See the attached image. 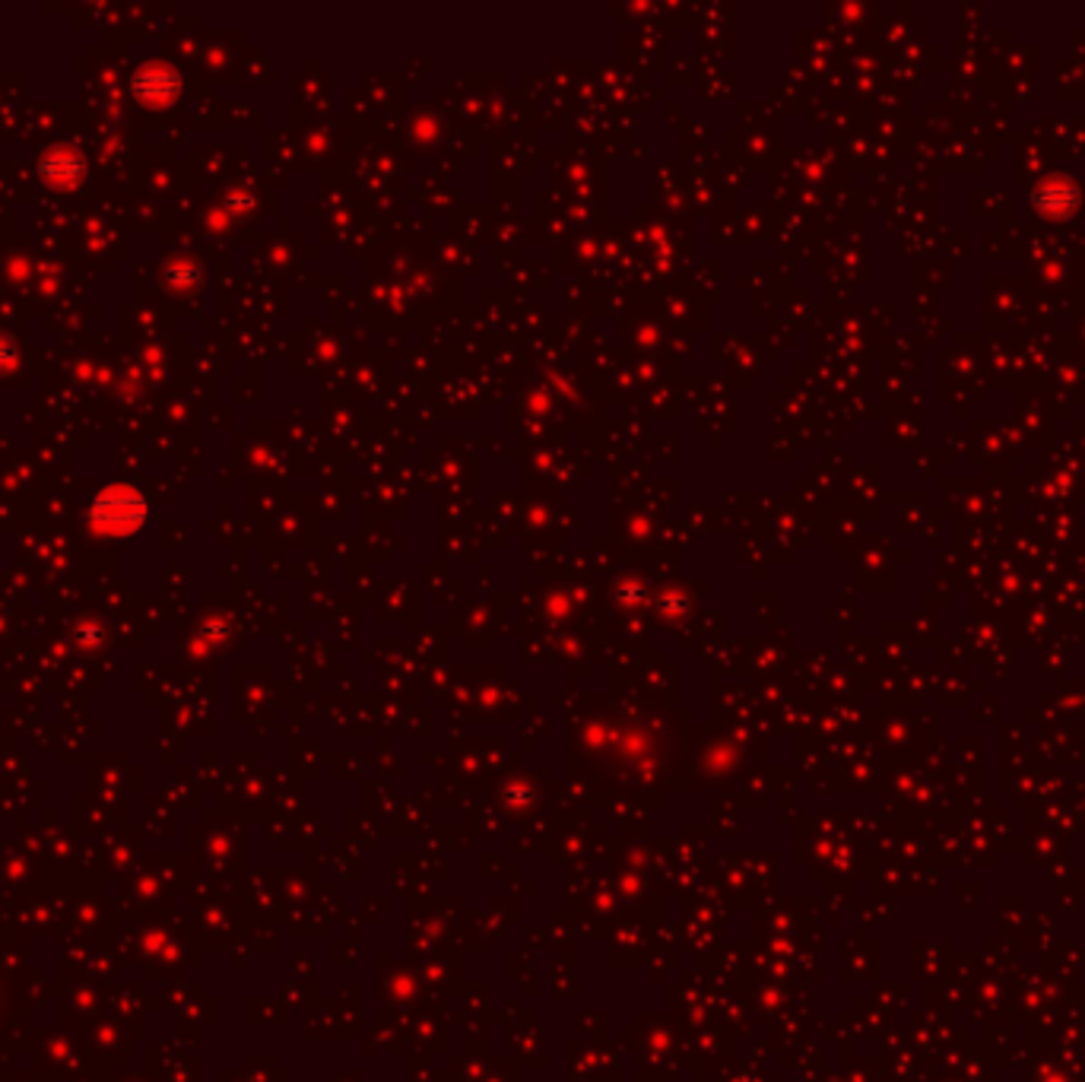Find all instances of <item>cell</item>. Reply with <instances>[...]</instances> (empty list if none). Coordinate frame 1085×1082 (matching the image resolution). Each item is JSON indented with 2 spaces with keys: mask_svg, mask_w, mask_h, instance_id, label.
<instances>
[{
  "mask_svg": "<svg viewBox=\"0 0 1085 1082\" xmlns=\"http://www.w3.org/2000/svg\"><path fill=\"white\" fill-rule=\"evenodd\" d=\"M41 169H45V175L51 179V182H61V179H76L79 175V159H76L74 152H51L45 162H41Z\"/></svg>",
  "mask_w": 1085,
  "mask_h": 1082,
  "instance_id": "obj_3",
  "label": "cell"
},
{
  "mask_svg": "<svg viewBox=\"0 0 1085 1082\" xmlns=\"http://www.w3.org/2000/svg\"><path fill=\"white\" fill-rule=\"evenodd\" d=\"M172 89H178V74L162 71V67H147V71H140L137 79H134V93H137L140 99H152V102L169 99Z\"/></svg>",
  "mask_w": 1085,
  "mask_h": 1082,
  "instance_id": "obj_2",
  "label": "cell"
},
{
  "mask_svg": "<svg viewBox=\"0 0 1085 1082\" xmlns=\"http://www.w3.org/2000/svg\"><path fill=\"white\" fill-rule=\"evenodd\" d=\"M147 518V505L137 489L118 483L109 485L96 502H93V527L109 533V537H124L137 524Z\"/></svg>",
  "mask_w": 1085,
  "mask_h": 1082,
  "instance_id": "obj_1",
  "label": "cell"
}]
</instances>
